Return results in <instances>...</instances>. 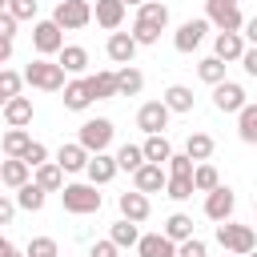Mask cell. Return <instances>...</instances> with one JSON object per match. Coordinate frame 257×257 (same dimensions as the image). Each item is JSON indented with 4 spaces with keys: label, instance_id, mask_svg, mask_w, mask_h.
Returning <instances> with one entry per match:
<instances>
[{
    "label": "cell",
    "instance_id": "obj_23",
    "mask_svg": "<svg viewBox=\"0 0 257 257\" xmlns=\"http://www.w3.org/2000/svg\"><path fill=\"white\" fill-rule=\"evenodd\" d=\"M84 88H88V96H92V100H112V96H116V84H112V68H100V72L84 76Z\"/></svg>",
    "mask_w": 257,
    "mask_h": 257
},
{
    "label": "cell",
    "instance_id": "obj_19",
    "mask_svg": "<svg viewBox=\"0 0 257 257\" xmlns=\"http://www.w3.org/2000/svg\"><path fill=\"white\" fill-rule=\"evenodd\" d=\"M56 64H60V72L84 76V68H88V48H80V44H64V48L56 52Z\"/></svg>",
    "mask_w": 257,
    "mask_h": 257
},
{
    "label": "cell",
    "instance_id": "obj_21",
    "mask_svg": "<svg viewBox=\"0 0 257 257\" xmlns=\"http://www.w3.org/2000/svg\"><path fill=\"white\" fill-rule=\"evenodd\" d=\"M84 173H88V185H108L116 177V161L108 153H92L88 165H84Z\"/></svg>",
    "mask_w": 257,
    "mask_h": 257
},
{
    "label": "cell",
    "instance_id": "obj_13",
    "mask_svg": "<svg viewBox=\"0 0 257 257\" xmlns=\"http://www.w3.org/2000/svg\"><path fill=\"white\" fill-rule=\"evenodd\" d=\"M165 181H169V173H165L161 165H149V161L133 173V189L145 193V197H149V193H165Z\"/></svg>",
    "mask_w": 257,
    "mask_h": 257
},
{
    "label": "cell",
    "instance_id": "obj_27",
    "mask_svg": "<svg viewBox=\"0 0 257 257\" xmlns=\"http://www.w3.org/2000/svg\"><path fill=\"white\" fill-rule=\"evenodd\" d=\"M28 165L24 161H16V157H4L0 161V185H8V189H20V185H28Z\"/></svg>",
    "mask_w": 257,
    "mask_h": 257
},
{
    "label": "cell",
    "instance_id": "obj_4",
    "mask_svg": "<svg viewBox=\"0 0 257 257\" xmlns=\"http://www.w3.org/2000/svg\"><path fill=\"white\" fill-rule=\"evenodd\" d=\"M112 133H116V128H112V120H108V116H88V120L80 124L76 145L92 157V153H104V149L112 145Z\"/></svg>",
    "mask_w": 257,
    "mask_h": 257
},
{
    "label": "cell",
    "instance_id": "obj_41",
    "mask_svg": "<svg viewBox=\"0 0 257 257\" xmlns=\"http://www.w3.org/2000/svg\"><path fill=\"white\" fill-rule=\"evenodd\" d=\"M24 257H60V249H56L52 237H32L28 249H24Z\"/></svg>",
    "mask_w": 257,
    "mask_h": 257
},
{
    "label": "cell",
    "instance_id": "obj_46",
    "mask_svg": "<svg viewBox=\"0 0 257 257\" xmlns=\"http://www.w3.org/2000/svg\"><path fill=\"white\" fill-rule=\"evenodd\" d=\"M173 257H209V245L201 241V237H189V241H181L177 245V253Z\"/></svg>",
    "mask_w": 257,
    "mask_h": 257
},
{
    "label": "cell",
    "instance_id": "obj_43",
    "mask_svg": "<svg viewBox=\"0 0 257 257\" xmlns=\"http://www.w3.org/2000/svg\"><path fill=\"white\" fill-rule=\"evenodd\" d=\"M36 8H40L36 0H8V8H4V12L20 24V20H36Z\"/></svg>",
    "mask_w": 257,
    "mask_h": 257
},
{
    "label": "cell",
    "instance_id": "obj_26",
    "mask_svg": "<svg viewBox=\"0 0 257 257\" xmlns=\"http://www.w3.org/2000/svg\"><path fill=\"white\" fill-rule=\"evenodd\" d=\"M32 185H36V189H44V193H60L64 173H60L52 161H44V165H36V169H32Z\"/></svg>",
    "mask_w": 257,
    "mask_h": 257
},
{
    "label": "cell",
    "instance_id": "obj_57",
    "mask_svg": "<svg viewBox=\"0 0 257 257\" xmlns=\"http://www.w3.org/2000/svg\"><path fill=\"white\" fill-rule=\"evenodd\" d=\"M0 108H4V96H0Z\"/></svg>",
    "mask_w": 257,
    "mask_h": 257
},
{
    "label": "cell",
    "instance_id": "obj_17",
    "mask_svg": "<svg viewBox=\"0 0 257 257\" xmlns=\"http://www.w3.org/2000/svg\"><path fill=\"white\" fill-rule=\"evenodd\" d=\"M104 52H108V60H112V64H133V56H137V44H133V36H128V32H108V44H104Z\"/></svg>",
    "mask_w": 257,
    "mask_h": 257
},
{
    "label": "cell",
    "instance_id": "obj_6",
    "mask_svg": "<svg viewBox=\"0 0 257 257\" xmlns=\"http://www.w3.org/2000/svg\"><path fill=\"white\" fill-rule=\"evenodd\" d=\"M245 104H249L245 84H237V80H221V84H213V108H217V112H241Z\"/></svg>",
    "mask_w": 257,
    "mask_h": 257
},
{
    "label": "cell",
    "instance_id": "obj_34",
    "mask_svg": "<svg viewBox=\"0 0 257 257\" xmlns=\"http://www.w3.org/2000/svg\"><path fill=\"white\" fill-rule=\"evenodd\" d=\"M237 137H241L245 145H257V104H253V100L237 112Z\"/></svg>",
    "mask_w": 257,
    "mask_h": 257
},
{
    "label": "cell",
    "instance_id": "obj_52",
    "mask_svg": "<svg viewBox=\"0 0 257 257\" xmlns=\"http://www.w3.org/2000/svg\"><path fill=\"white\" fill-rule=\"evenodd\" d=\"M205 4H229V8H237L241 0H205Z\"/></svg>",
    "mask_w": 257,
    "mask_h": 257
},
{
    "label": "cell",
    "instance_id": "obj_40",
    "mask_svg": "<svg viewBox=\"0 0 257 257\" xmlns=\"http://www.w3.org/2000/svg\"><path fill=\"white\" fill-rule=\"evenodd\" d=\"M165 197L189 201V197H193V181H189V177H169V181H165Z\"/></svg>",
    "mask_w": 257,
    "mask_h": 257
},
{
    "label": "cell",
    "instance_id": "obj_1",
    "mask_svg": "<svg viewBox=\"0 0 257 257\" xmlns=\"http://www.w3.org/2000/svg\"><path fill=\"white\" fill-rule=\"evenodd\" d=\"M60 205H64V213L88 217V213H100L104 197L96 193V185H88V181H72V185H60Z\"/></svg>",
    "mask_w": 257,
    "mask_h": 257
},
{
    "label": "cell",
    "instance_id": "obj_35",
    "mask_svg": "<svg viewBox=\"0 0 257 257\" xmlns=\"http://www.w3.org/2000/svg\"><path fill=\"white\" fill-rule=\"evenodd\" d=\"M28 141H32L28 128H8V133L0 137V149H4V157H16V161H20V153L28 149Z\"/></svg>",
    "mask_w": 257,
    "mask_h": 257
},
{
    "label": "cell",
    "instance_id": "obj_54",
    "mask_svg": "<svg viewBox=\"0 0 257 257\" xmlns=\"http://www.w3.org/2000/svg\"><path fill=\"white\" fill-rule=\"evenodd\" d=\"M0 257H24V253H20V249H4Z\"/></svg>",
    "mask_w": 257,
    "mask_h": 257
},
{
    "label": "cell",
    "instance_id": "obj_31",
    "mask_svg": "<svg viewBox=\"0 0 257 257\" xmlns=\"http://www.w3.org/2000/svg\"><path fill=\"white\" fill-rule=\"evenodd\" d=\"M161 237H169L173 245H181V241H189V237H193V217H189V213H173V217L165 221V229H161Z\"/></svg>",
    "mask_w": 257,
    "mask_h": 257
},
{
    "label": "cell",
    "instance_id": "obj_44",
    "mask_svg": "<svg viewBox=\"0 0 257 257\" xmlns=\"http://www.w3.org/2000/svg\"><path fill=\"white\" fill-rule=\"evenodd\" d=\"M165 173H169V177H189V173H193V161H189L185 153H169Z\"/></svg>",
    "mask_w": 257,
    "mask_h": 257
},
{
    "label": "cell",
    "instance_id": "obj_14",
    "mask_svg": "<svg viewBox=\"0 0 257 257\" xmlns=\"http://www.w3.org/2000/svg\"><path fill=\"white\" fill-rule=\"evenodd\" d=\"M4 120H8V128H28L32 124V96H12V100H4Z\"/></svg>",
    "mask_w": 257,
    "mask_h": 257
},
{
    "label": "cell",
    "instance_id": "obj_10",
    "mask_svg": "<svg viewBox=\"0 0 257 257\" xmlns=\"http://www.w3.org/2000/svg\"><path fill=\"white\" fill-rule=\"evenodd\" d=\"M205 32H209V24H205V16H193V20H185L177 32H173V48L177 52H197L201 48V40H205Z\"/></svg>",
    "mask_w": 257,
    "mask_h": 257
},
{
    "label": "cell",
    "instance_id": "obj_56",
    "mask_svg": "<svg viewBox=\"0 0 257 257\" xmlns=\"http://www.w3.org/2000/svg\"><path fill=\"white\" fill-rule=\"evenodd\" d=\"M245 257H257V253H245Z\"/></svg>",
    "mask_w": 257,
    "mask_h": 257
},
{
    "label": "cell",
    "instance_id": "obj_20",
    "mask_svg": "<svg viewBox=\"0 0 257 257\" xmlns=\"http://www.w3.org/2000/svg\"><path fill=\"white\" fill-rule=\"evenodd\" d=\"M60 173H84V165H88V153L72 141V145H60L56 149V161H52Z\"/></svg>",
    "mask_w": 257,
    "mask_h": 257
},
{
    "label": "cell",
    "instance_id": "obj_25",
    "mask_svg": "<svg viewBox=\"0 0 257 257\" xmlns=\"http://www.w3.org/2000/svg\"><path fill=\"white\" fill-rule=\"evenodd\" d=\"M193 88L189 84H169L165 88V96H161V104L169 108V112H193Z\"/></svg>",
    "mask_w": 257,
    "mask_h": 257
},
{
    "label": "cell",
    "instance_id": "obj_29",
    "mask_svg": "<svg viewBox=\"0 0 257 257\" xmlns=\"http://www.w3.org/2000/svg\"><path fill=\"white\" fill-rule=\"evenodd\" d=\"M189 181H193V193H209V189H217V185H221V173H217L209 161H197V165H193V173H189Z\"/></svg>",
    "mask_w": 257,
    "mask_h": 257
},
{
    "label": "cell",
    "instance_id": "obj_12",
    "mask_svg": "<svg viewBox=\"0 0 257 257\" xmlns=\"http://www.w3.org/2000/svg\"><path fill=\"white\" fill-rule=\"evenodd\" d=\"M116 209H120V221H133V225H141V221H149V213H153V205H149V197H145V193H137V189H128V193H120V197H116Z\"/></svg>",
    "mask_w": 257,
    "mask_h": 257
},
{
    "label": "cell",
    "instance_id": "obj_36",
    "mask_svg": "<svg viewBox=\"0 0 257 257\" xmlns=\"http://www.w3.org/2000/svg\"><path fill=\"white\" fill-rule=\"evenodd\" d=\"M137 237H141V229H137L133 221H116V225L108 229V241H112L116 249H133V245H137Z\"/></svg>",
    "mask_w": 257,
    "mask_h": 257
},
{
    "label": "cell",
    "instance_id": "obj_37",
    "mask_svg": "<svg viewBox=\"0 0 257 257\" xmlns=\"http://www.w3.org/2000/svg\"><path fill=\"white\" fill-rule=\"evenodd\" d=\"M112 161H116V173H120V169H124V173H137V169L145 165V157H141V145H120Z\"/></svg>",
    "mask_w": 257,
    "mask_h": 257
},
{
    "label": "cell",
    "instance_id": "obj_11",
    "mask_svg": "<svg viewBox=\"0 0 257 257\" xmlns=\"http://www.w3.org/2000/svg\"><path fill=\"white\" fill-rule=\"evenodd\" d=\"M205 24L217 32H241L245 16H241V8H229V4H205Z\"/></svg>",
    "mask_w": 257,
    "mask_h": 257
},
{
    "label": "cell",
    "instance_id": "obj_9",
    "mask_svg": "<svg viewBox=\"0 0 257 257\" xmlns=\"http://www.w3.org/2000/svg\"><path fill=\"white\" fill-rule=\"evenodd\" d=\"M169 108L161 104V100H145L141 108H137V128L145 133V137H157V133H165L169 128Z\"/></svg>",
    "mask_w": 257,
    "mask_h": 257
},
{
    "label": "cell",
    "instance_id": "obj_50",
    "mask_svg": "<svg viewBox=\"0 0 257 257\" xmlns=\"http://www.w3.org/2000/svg\"><path fill=\"white\" fill-rule=\"evenodd\" d=\"M12 217H16V205H12V201H8L4 193H0V225H8Z\"/></svg>",
    "mask_w": 257,
    "mask_h": 257
},
{
    "label": "cell",
    "instance_id": "obj_2",
    "mask_svg": "<svg viewBox=\"0 0 257 257\" xmlns=\"http://www.w3.org/2000/svg\"><path fill=\"white\" fill-rule=\"evenodd\" d=\"M217 245H221L225 253H233V257H245V253L257 249V233H253V225L221 221V225H217Z\"/></svg>",
    "mask_w": 257,
    "mask_h": 257
},
{
    "label": "cell",
    "instance_id": "obj_15",
    "mask_svg": "<svg viewBox=\"0 0 257 257\" xmlns=\"http://www.w3.org/2000/svg\"><path fill=\"white\" fill-rule=\"evenodd\" d=\"M112 84H116V96H141V88H145V72L133 68V64H120V68L112 72Z\"/></svg>",
    "mask_w": 257,
    "mask_h": 257
},
{
    "label": "cell",
    "instance_id": "obj_39",
    "mask_svg": "<svg viewBox=\"0 0 257 257\" xmlns=\"http://www.w3.org/2000/svg\"><path fill=\"white\" fill-rule=\"evenodd\" d=\"M128 36H133V44H137V48H153V44L161 40V28H153V24H141V20H133V32H128Z\"/></svg>",
    "mask_w": 257,
    "mask_h": 257
},
{
    "label": "cell",
    "instance_id": "obj_55",
    "mask_svg": "<svg viewBox=\"0 0 257 257\" xmlns=\"http://www.w3.org/2000/svg\"><path fill=\"white\" fill-rule=\"evenodd\" d=\"M4 8H8V0H0V12H4Z\"/></svg>",
    "mask_w": 257,
    "mask_h": 257
},
{
    "label": "cell",
    "instance_id": "obj_16",
    "mask_svg": "<svg viewBox=\"0 0 257 257\" xmlns=\"http://www.w3.org/2000/svg\"><path fill=\"white\" fill-rule=\"evenodd\" d=\"M124 4L120 0H96V8H92V20L100 24V28H108V32H116L120 24H124Z\"/></svg>",
    "mask_w": 257,
    "mask_h": 257
},
{
    "label": "cell",
    "instance_id": "obj_18",
    "mask_svg": "<svg viewBox=\"0 0 257 257\" xmlns=\"http://www.w3.org/2000/svg\"><path fill=\"white\" fill-rule=\"evenodd\" d=\"M241 52H245V40H241V32H217V36H213V56H217L221 64L237 60Z\"/></svg>",
    "mask_w": 257,
    "mask_h": 257
},
{
    "label": "cell",
    "instance_id": "obj_33",
    "mask_svg": "<svg viewBox=\"0 0 257 257\" xmlns=\"http://www.w3.org/2000/svg\"><path fill=\"white\" fill-rule=\"evenodd\" d=\"M213 149H217V145H213L209 133H189V141H185V157H189L193 165H197V161H209Z\"/></svg>",
    "mask_w": 257,
    "mask_h": 257
},
{
    "label": "cell",
    "instance_id": "obj_42",
    "mask_svg": "<svg viewBox=\"0 0 257 257\" xmlns=\"http://www.w3.org/2000/svg\"><path fill=\"white\" fill-rule=\"evenodd\" d=\"M20 88H24L20 72H12V68H0V96H4V100H12V96H20Z\"/></svg>",
    "mask_w": 257,
    "mask_h": 257
},
{
    "label": "cell",
    "instance_id": "obj_38",
    "mask_svg": "<svg viewBox=\"0 0 257 257\" xmlns=\"http://www.w3.org/2000/svg\"><path fill=\"white\" fill-rule=\"evenodd\" d=\"M197 76H201V80L213 88V84H221V80H225V64H221L217 56H205V60L197 64Z\"/></svg>",
    "mask_w": 257,
    "mask_h": 257
},
{
    "label": "cell",
    "instance_id": "obj_51",
    "mask_svg": "<svg viewBox=\"0 0 257 257\" xmlns=\"http://www.w3.org/2000/svg\"><path fill=\"white\" fill-rule=\"evenodd\" d=\"M12 60V40H0V68Z\"/></svg>",
    "mask_w": 257,
    "mask_h": 257
},
{
    "label": "cell",
    "instance_id": "obj_30",
    "mask_svg": "<svg viewBox=\"0 0 257 257\" xmlns=\"http://www.w3.org/2000/svg\"><path fill=\"white\" fill-rule=\"evenodd\" d=\"M44 201H48V193H44V189H36V185L28 181V185H20V189H16V201H12V205H16V209H24V213H40V209H44Z\"/></svg>",
    "mask_w": 257,
    "mask_h": 257
},
{
    "label": "cell",
    "instance_id": "obj_47",
    "mask_svg": "<svg viewBox=\"0 0 257 257\" xmlns=\"http://www.w3.org/2000/svg\"><path fill=\"white\" fill-rule=\"evenodd\" d=\"M88 257H120V249L104 237V241H92V245H88Z\"/></svg>",
    "mask_w": 257,
    "mask_h": 257
},
{
    "label": "cell",
    "instance_id": "obj_8",
    "mask_svg": "<svg viewBox=\"0 0 257 257\" xmlns=\"http://www.w3.org/2000/svg\"><path fill=\"white\" fill-rule=\"evenodd\" d=\"M32 48L48 60V56H56V52L64 48V32H60L52 20H36V24H32Z\"/></svg>",
    "mask_w": 257,
    "mask_h": 257
},
{
    "label": "cell",
    "instance_id": "obj_7",
    "mask_svg": "<svg viewBox=\"0 0 257 257\" xmlns=\"http://www.w3.org/2000/svg\"><path fill=\"white\" fill-rule=\"evenodd\" d=\"M233 209H237V197H233V189L229 185H217V189H209L205 193V217L209 221H233Z\"/></svg>",
    "mask_w": 257,
    "mask_h": 257
},
{
    "label": "cell",
    "instance_id": "obj_28",
    "mask_svg": "<svg viewBox=\"0 0 257 257\" xmlns=\"http://www.w3.org/2000/svg\"><path fill=\"white\" fill-rule=\"evenodd\" d=\"M169 153H173V145H169V137H165V133H157V137H149V141L141 145V157H145L149 165H161V169H165Z\"/></svg>",
    "mask_w": 257,
    "mask_h": 257
},
{
    "label": "cell",
    "instance_id": "obj_3",
    "mask_svg": "<svg viewBox=\"0 0 257 257\" xmlns=\"http://www.w3.org/2000/svg\"><path fill=\"white\" fill-rule=\"evenodd\" d=\"M20 80L24 84H32V88H40V92H60L64 88V72H60V64L56 60H32L24 72H20Z\"/></svg>",
    "mask_w": 257,
    "mask_h": 257
},
{
    "label": "cell",
    "instance_id": "obj_32",
    "mask_svg": "<svg viewBox=\"0 0 257 257\" xmlns=\"http://www.w3.org/2000/svg\"><path fill=\"white\" fill-rule=\"evenodd\" d=\"M137 20H141V24H153V28L165 32V24H169V4H161V0H145V4L137 8Z\"/></svg>",
    "mask_w": 257,
    "mask_h": 257
},
{
    "label": "cell",
    "instance_id": "obj_45",
    "mask_svg": "<svg viewBox=\"0 0 257 257\" xmlns=\"http://www.w3.org/2000/svg\"><path fill=\"white\" fill-rule=\"evenodd\" d=\"M20 161H24L28 169H36V165H44V161H48V149H44L40 141H28V149L20 153Z\"/></svg>",
    "mask_w": 257,
    "mask_h": 257
},
{
    "label": "cell",
    "instance_id": "obj_22",
    "mask_svg": "<svg viewBox=\"0 0 257 257\" xmlns=\"http://www.w3.org/2000/svg\"><path fill=\"white\" fill-rule=\"evenodd\" d=\"M173 253H177V245L169 237H161V233L137 237V257H173Z\"/></svg>",
    "mask_w": 257,
    "mask_h": 257
},
{
    "label": "cell",
    "instance_id": "obj_48",
    "mask_svg": "<svg viewBox=\"0 0 257 257\" xmlns=\"http://www.w3.org/2000/svg\"><path fill=\"white\" fill-rule=\"evenodd\" d=\"M237 60H241V68H245L249 76H257V48H253V44H245V52H241Z\"/></svg>",
    "mask_w": 257,
    "mask_h": 257
},
{
    "label": "cell",
    "instance_id": "obj_49",
    "mask_svg": "<svg viewBox=\"0 0 257 257\" xmlns=\"http://www.w3.org/2000/svg\"><path fill=\"white\" fill-rule=\"evenodd\" d=\"M12 36H16V20L8 12H0V40H12Z\"/></svg>",
    "mask_w": 257,
    "mask_h": 257
},
{
    "label": "cell",
    "instance_id": "obj_5",
    "mask_svg": "<svg viewBox=\"0 0 257 257\" xmlns=\"http://www.w3.org/2000/svg\"><path fill=\"white\" fill-rule=\"evenodd\" d=\"M48 20H52L60 32H76V28L92 24V4H88V0H60Z\"/></svg>",
    "mask_w": 257,
    "mask_h": 257
},
{
    "label": "cell",
    "instance_id": "obj_24",
    "mask_svg": "<svg viewBox=\"0 0 257 257\" xmlns=\"http://www.w3.org/2000/svg\"><path fill=\"white\" fill-rule=\"evenodd\" d=\"M64 108L68 112H84L88 104H92V96H88V88H84V76H76V80H64Z\"/></svg>",
    "mask_w": 257,
    "mask_h": 257
},
{
    "label": "cell",
    "instance_id": "obj_53",
    "mask_svg": "<svg viewBox=\"0 0 257 257\" xmlns=\"http://www.w3.org/2000/svg\"><path fill=\"white\" fill-rule=\"evenodd\" d=\"M120 4H124V8H141L145 0H120Z\"/></svg>",
    "mask_w": 257,
    "mask_h": 257
}]
</instances>
